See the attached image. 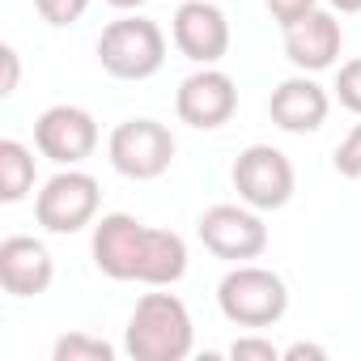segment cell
<instances>
[{
  "label": "cell",
  "mask_w": 361,
  "mask_h": 361,
  "mask_svg": "<svg viewBox=\"0 0 361 361\" xmlns=\"http://www.w3.org/2000/svg\"><path fill=\"white\" fill-rule=\"evenodd\" d=\"M123 348L132 361H183L196 348V323L183 298L145 293L128 319Z\"/></svg>",
  "instance_id": "obj_1"
},
{
  "label": "cell",
  "mask_w": 361,
  "mask_h": 361,
  "mask_svg": "<svg viewBox=\"0 0 361 361\" xmlns=\"http://www.w3.org/2000/svg\"><path fill=\"white\" fill-rule=\"evenodd\" d=\"M217 306L234 327L264 331L285 319L289 310V285L281 272L259 264H234L217 285Z\"/></svg>",
  "instance_id": "obj_2"
},
{
  "label": "cell",
  "mask_w": 361,
  "mask_h": 361,
  "mask_svg": "<svg viewBox=\"0 0 361 361\" xmlns=\"http://www.w3.org/2000/svg\"><path fill=\"white\" fill-rule=\"evenodd\" d=\"M98 64L115 81H149V77H157L161 64H166V35H161V26L140 18V13L115 18L98 35Z\"/></svg>",
  "instance_id": "obj_3"
},
{
  "label": "cell",
  "mask_w": 361,
  "mask_h": 361,
  "mask_svg": "<svg viewBox=\"0 0 361 361\" xmlns=\"http://www.w3.org/2000/svg\"><path fill=\"white\" fill-rule=\"evenodd\" d=\"M98 204H102L98 178L77 166H64L35 196V221L47 234H81L85 226L98 221Z\"/></svg>",
  "instance_id": "obj_4"
},
{
  "label": "cell",
  "mask_w": 361,
  "mask_h": 361,
  "mask_svg": "<svg viewBox=\"0 0 361 361\" xmlns=\"http://www.w3.org/2000/svg\"><path fill=\"white\" fill-rule=\"evenodd\" d=\"M174 136H170V128L166 123H157V119H123L115 132H111V140H106V157H111V166L123 174V178H132V183H153V178H161L166 170H170V161H174Z\"/></svg>",
  "instance_id": "obj_5"
},
{
  "label": "cell",
  "mask_w": 361,
  "mask_h": 361,
  "mask_svg": "<svg viewBox=\"0 0 361 361\" xmlns=\"http://www.w3.org/2000/svg\"><path fill=\"white\" fill-rule=\"evenodd\" d=\"M234 178V192L243 204L259 209V213H276L293 200V188H298V174H293V161L276 149V145H247L230 170Z\"/></svg>",
  "instance_id": "obj_6"
},
{
  "label": "cell",
  "mask_w": 361,
  "mask_h": 361,
  "mask_svg": "<svg viewBox=\"0 0 361 361\" xmlns=\"http://www.w3.org/2000/svg\"><path fill=\"white\" fill-rule=\"evenodd\" d=\"M196 234H200L204 251H213L217 259H230V264H247L268 251V226H264L259 209H251V204L204 209L196 221Z\"/></svg>",
  "instance_id": "obj_7"
},
{
  "label": "cell",
  "mask_w": 361,
  "mask_h": 361,
  "mask_svg": "<svg viewBox=\"0 0 361 361\" xmlns=\"http://www.w3.org/2000/svg\"><path fill=\"white\" fill-rule=\"evenodd\" d=\"M238 111V85L230 73H221L217 64H200L192 77L178 81L174 94V115L196 132H217L234 119Z\"/></svg>",
  "instance_id": "obj_8"
},
{
  "label": "cell",
  "mask_w": 361,
  "mask_h": 361,
  "mask_svg": "<svg viewBox=\"0 0 361 361\" xmlns=\"http://www.w3.org/2000/svg\"><path fill=\"white\" fill-rule=\"evenodd\" d=\"M145 247H149V226L136 221L132 213H102L94 221L90 255H94V268L102 276H111V281H140Z\"/></svg>",
  "instance_id": "obj_9"
},
{
  "label": "cell",
  "mask_w": 361,
  "mask_h": 361,
  "mask_svg": "<svg viewBox=\"0 0 361 361\" xmlns=\"http://www.w3.org/2000/svg\"><path fill=\"white\" fill-rule=\"evenodd\" d=\"M35 149L56 166H81L98 149V119L85 106L56 102L35 119Z\"/></svg>",
  "instance_id": "obj_10"
},
{
  "label": "cell",
  "mask_w": 361,
  "mask_h": 361,
  "mask_svg": "<svg viewBox=\"0 0 361 361\" xmlns=\"http://www.w3.org/2000/svg\"><path fill=\"white\" fill-rule=\"evenodd\" d=\"M170 39L178 56H188L192 64H221L230 51V18L213 0H183L174 9Z\"/></svg>",
  "instance_id": "obj_11"
},
{
  "label": "cell",
  "mask_w": 361,
  "mask_h": 361,
  "mask_svg": "<svg viewBox=\"0 0 361 361\" xmlns=\"http://www.w3.org/2000/svg\"><path fill=\"white\" fill-rule=\"evenodd\" d=\"M285 56L298 73H327L336 68L340 60V47H344V30L336 22V13L327 9H310L302 22L285 26Z\"/></svg>",
  "instance_id": "obj_12"
},
{
  "label": "cell",
  "mask_w": 361,
  "mask_h": 361,
  "mask_svg": "<svg viewBox=\"0 0 361 361\" xmlns=\"http://www.w3.org/2000/svg\"><path fill=\"white\" fill-rule=\"evenodd\" d=\"M327 111H331V98L327 90L314 81V73H298L289 81H281L268 98V115L281 132L289 136H310L327 123Z\"/></svg>",
  "instance_id": "obj_13"
},
{
  "label": "cell",
  "mask_w": 361,
  "mask_h": 361,
  "mask_svg": "<svg viewBox=\"0 0 361 361\" xmlns=\"http://www.w3.org/2000/svg\"><path fill=\"white\" fill-rule=\"evenodd\" d=\"M56 281V259L43 238L30 234H9L0 243V285L13 298H39Z\"/></svg>",
  "instance_id": "obj_14"
},
{
  "label": "cell",
  "mask_w": 361,
  "mask_h": 361,
  "mask_svg": "<svg viewBox=\"0 0 361 361\" xmlns=\"http://www.w3.org/2000/svg\"><path fill=\"white\" fill-rule=\"evenodd\" d=\"M188 276V243L174 230H157L149 226V247H145V268H140V285L153 289H170Z\"/></svg>",
  "instance_id": "obj_15"
},
{
  "label": "cell",
  "mask_w": 361,
  "mask_h": 361,
  "mask_svg": "<svg viewBox=\"0 0 361 361\" xmlns=\"http://www.w3.org/2000/svg\"><path fill=\"white\" fill-rule=\"evenodd\" d=\"M30 192H35V153L22 140L5 136L0 140V200L18 204Z\"/></svg>",
  "instance_id": "obj_16"
},
{
  "label": "cell",
  "mask_w": 361,
  "mask_h": 361,
  "mask_svg": "<svg viewBox=\"0 0 361 361\" xmlns=\"http://www.w3.org/2000/svg\"><path fill=\"white\" fill-rule=\"evenodd\" d=\"M51 361H115V344L90 331H68L51 344Z\"/></svg>",
  "instance_id": "obj_17"
},
{
  "label": "cell",
  "mask_w": 361,
  "mask_h": 361,
  "mask_svg": "<svg viewBox=\"0 0 361 361\" xmlns=\"http://www.w3.org/2000/svg\"><path fill=\"white\" fill-rule=\"evenodd\" d=\"M35 9H39V18H43L47 26L64 30V26H77V22L85 18L90 0H35Z\"/></svg>",
  "instance_id": "obj_18"
},
{
  "label": "cell",
  "mask_w": 361,
  "mask_h": 361,
  "mask_svg": "<svg viewBox=\"0 0 361 361\" xmlns=\"http://www.w3.org/2000/svg\"><path fill=\"white\" fill-rule=\"evenodd\" d=\"M336 98H340V106L344 111H353V115H361V56L357 60H348V64H340V73H336Z\"/></svg>",
  "instance_id": "obj_19"
},
{
  "label": "cell",
  "mask_w": 361,
  "mask_h": 361,
  "mask_svg": "<svg viewBox=\"0 0 361 361\" xmlns=\"http://www.w3.org/2000/svg\"><path fill=\"white\" fill-rule=\"evenodd\" d=\"M331 166H336V174H340V178H361V123H357L340 145H336Z\"/></svg>",
  "instance_id": "obj_20"
},
{
  "label": "cell",
  "mask_w": 361,
  "mask_h": 361,
  "mask_svg": "<svg viewBox=\"0 0 361 361\" xmlns=\"http://www.w3.org/2000/svg\"><path fill=\"white\" fill-rule=\"evenodd\" d=\"M230 357H234V361H281L285 348H276L268 336H238V340L230 344Z\"/></svg>",
  "instance_id": "obj_21"
},
{
  "label": "cell",
  "mask_w": 361,
  "mask_h": 361,
  "mask_svg": "<svg viewBox=\"0 0 361 361\" xmlns=\"http://www.w3.org/2000/svg\"><path fill=\"white\" fill-rule=\"evenodd\" d=\"M268 5V13H272V22L285 30V26H293V22H302L310 9H319V0H264Z\"/></svg>",
  "instance_id": "obj_22"
},
{
  "label": "cell",
  "mask_w": 361,
  "mask_h": 361,
  "mask_svg": "<svg viewBox=\"0 0 361 361\" xmlns=\"http://www.w3.org/2000/svg\"><path fill=\"white\" fill-rule=\"evenodd\" d=\"M0 64H5V81H0V94L13 98V94H18V81H22V60H18V47H13V43L0 47Z\"/></svg>",
  "instance_id": "obj_23"
},
{
  "label": "cell",
  "mask_w": 361,
  "mask_h": 361,
  "mask_svg": "<svg viewBox=\"0 0 361 361\" xmlns=\"http://www.w3.org/2000/svg\"><path fill=\"white\" fill-rule=\"evenodd\" d=\"M306 357H310V361H323L327 348H323V344H306V340H298V344L285 348V361H306Z\"/></svg>",
  "instance_id": "obj_24"
},
{
  "label": "cell",
  "mask_w": 361,
  "mask_h": 361,
  "mask_svg": "<svg viewBox=\"0 0 361 361\" xmlns=\"http://www.w3.org/2000/svg\"><path fill=\"white\" fill-rule=\"evenodd\" d=\"M336 13H361V0H327Z\"/></svg>",
  "instance_id": "obj_25"
},
{
  "label": "cell",
  "mask_w": 361,
  "mask_h": 361,
  "mask_svg": "<svg viewBox=\"0 0 361 361\" xmlns=\"http://www.w3.org/2000/svg\"><path fill=\"white\" fill-rule=\"evenodd\" d=\"M111 9H123V13H132V9H140V5H149V0H106Z\"/></svg>",
  "instance_id": "obj_26"
}]
</instances>
